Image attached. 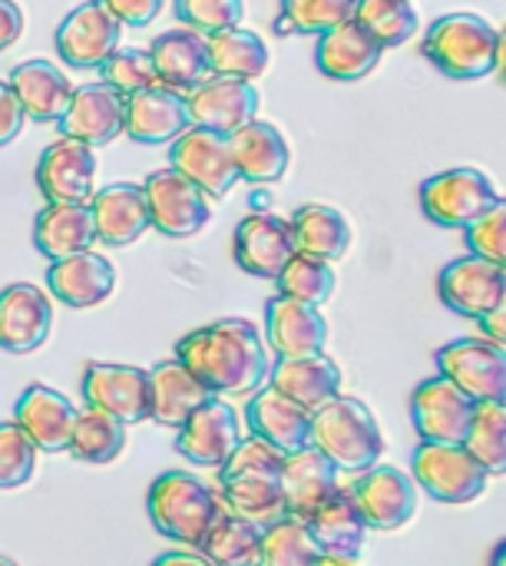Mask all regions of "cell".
<instances>
[{
    "mask_svg": "<svg viewBox=\"0 0 506 566\" xmlns=\"http://www.w3.org/2000/svg\"><path fill=\"white\" fill-rule=\"evenodd\" d=\"M143 192L149 202V226L169 239H189L202 232L212 216L209 196L172 166L149 172Z\"/></svg>",
    "mask_w": 506,
    "mask_h": 566,
    "instance_id": "ba28073f",
    "label": "cell"
},
{
    "mask_svg": "<svg viewBox=\"0 0 506 566\" xmlns=\"http://www.w3.org/2000/svg\"><path fill=\"white\" fill-rule=\"evenodd\" d=\"M494 73L506 83V23L497 30V63H494Z\"/></svg>",
    "mask_w": 506,
    "mask_h": 566,
    "instance_id": "6f0895ef",
    "label": "cell"
},
{
    "mask_svg": "<svg viewBox=\"0 0 506 566\" xmlns=\"http://www.w3.org/2000/svg\"><path fill=\"white\" fill-rule=\"evenodd\" d=\"M146 511H149L152 527L162 537H169L176 544L199 547L202 537L209 534V527L225 511V504H222L219 491L202 484L196 474L166 471L149 484Z\"/></svg>",
    "mask_w": 506,
    "mask_h": 566,
    "instance_id": "3957f363",
    "label": "cell"
},
{
    "mask_svg": "<svg viewBox=\"0 0 506 566\" xmlns=\"http://www.w3.org/2000/svg\"><path fill=\"white\" fill-rule=\"evenodd\" d=\"M196 551L212 566H259L262 527L222 511L219 521L209 527V534L202 537V544Z\"/></svg>",
    "mask_w": 506,
    "mask_h": 566,
    "instance_id": "ab89813d",
    "label": "cell"
},
{
    "mask_svg": "<svg viewBox=\"0 0 506 566\" xmlns=\"http://www.w3.org/2000/svg\"><path fill=\"white\" fill-rule=\"evenodd\" d=\"M96 179L93 146L60 136L36 159V186L46 202H89Z\"/></svg>",
    "mask_w": 506,
    "mask_h": 566,
    "instance_id": "e0dca14e",
    "label": "cell"
},
{
    "mask_svg": "<svg viewBox=\"0 0 506 566\" xmlns=\"http://www.w3.org/2000/svg\"><path fill=\"white\" fill-rule=\"evenodd\" d=\"M123 126H126V96H119L106 83H86L73 90V99L60 116V133L93 149L113 143L123 133Z\"/></svg>",
    "mask_w": 506,
    "mask_h": 566,
    "instance_id": "ffe728a7",
    "label": "cell"
},
{
    "mask_svg": "<svg viewBox=\"0 0 506 566\" xmlns=\"http://www.w3.org/2000/svg\"><path fill=\"white\" fill-rule=\"evenodd\" d=\"M471 255H481L506 272V199L500 196L474 226L464 229Z\"/></svg>",
    "mask_w": 506,
    "mask_h": 566,
    "instance_id": "f907efd6",
    "label": "cell"
},
{
    "mask_svg": "<svg viewBox=\"0 0 506 566\" xmlns=\"http://www.w3.org/2000/svg\"><path fill=\"white\" fill-rule=\"evenodd\" d=\"M232 255L235 265L255 279H278V272L295 255V239L288 219L275 212H252L235 226L232 235Z\"/></svg>",
    "mask_w": 506,
    "mask_h": 566,
    "instance_id": "2e32d148",
    "label": "cell"
},
{
    "mask_svg": "<svg viewBox=\"0 0 506 566\" xmlns=\"http://www.w3.org/2000/svg\"><path fill=\"white\" fill-rule=\"evenodd\" d=\"M285 454L262 438H242L232 458L219 468V481L229 478H282Z\"/></svg>",
    "mask_w": 506,
    "mask_h": 566,
    "instance_id": "c3c4849f",
    "label": "cell"
},
{
    "mask_svg": "<svg viewBox=\"0 0 506 566\" xmlns=\"http://www.w3.org/2000/svg\"><path fill=\"white\" fill-rule=\"evenodd\" d=\"M205 40H209V63L215 76H235L252 83L268 70V43L249 27H229L209 33Z\"/></svg>",
    "mask_w": 506,
    "mask_h": 566,
    "instance_id": "8d00e7d4",
    "label": "cell"
},
{
    "mask_svg": "<svg viewBox=\"0 0 506 566\" xmlns=\"http://www.w3.org/2000/svg\"><path fill=\"white\" fill-rule=\"evenodd\" d=\"M325 554L315 544L305 521L282 517L262 531V557L259 566H321Z\"/></svg>",
    "mask_w": 506,
    "mask_h": 566,
    "instance_id": "60d3db41",
    "label": "cell"
},
{
    "mask_svg": "<svg viewBox=\"0 0 506 566\" xmlns=\"http://www.w3.org/2000/svg\"><path fill=\"white\" fill-rule=\"evenodd\" d=\"M13 86L23 113L36 123H60L73 99V83L63 76V70L50 60H27L17 63L7 76Z\"/></svg>",
    "mask_w": 506,
    "mask_h": 566,
    "instance_id": "836d02e7",
    "label": "cell"
},
{
    "mask_svg": "<svg viewBox=\"0 0 506 566\" xmlns=\"http://www.w3.org/2000/svg\"><path fill=\"white\" fill-rule=\"evenodd\" d=\"M358 0H282L278 33L285 36H321L348 20H355Z\"/></svg>",
    "mask_w": 506,
    "mask_h": 566,
    "instance_id": "b9f144b4",
    "label": "cell"
},
{
    "mask_svg": "<svg viewBox=\"0 0 506 566\" xmlns=\"http://www.w3.org/2000/svg\"><path fill=\"white\" fill-rule=\"evenodd\" d=\"M80 391L89 408L113 415L126 428L149 421V371L136 365L89 361L83 368Z\"/></svg>",
    "mask_w": 506,
    "mask_h": 566,
    "instance_id": "30bf717a",
    "label": "cell"
},
{
    "mask_svg": "<svg viewBox=\"0 0 506 566\" xmlns=\"http://www.w3.org/2000/svg\"><path fill=\"white\" fill-rule=\"evenodd\" d=\"M229 153H232L239 179L255 182V186L282 179L288 169V159H292V149H288V139L282 136V129L259 116L252 123L239 126L235 133H229Z\"/></svg>",
    "mask_w": 506,
    "mask_h": 566,
    "instance_id": "4316f807",
    "label": "cell"
},
{
    "mask_svg": "<svg viewBox=\"0 0 506 566\" xmlns=\"http://www.w3.org/2000/svg\"><path fill=\"white\" fill-rule=\"evenodd\" d=\"M500 199L494 179L474 166L444 169L421 182V212L441 229L474 226Z\"/></svg>",
    "mask_w": 506,
    "mask_h": 566,
    "instance_id": "5b68a950",
    "label": "cell"
},
{
    "mask_svg": "<svg viewBox=\"0 0 506 566\" xmlns=\"http://www.w3.org/2000/svg\"><path fill=\"white\" fill-rule=\"evenodd\" d=\"M321 566H358V564H351V560H331V557H325V560H321Z\"/></svg>",
    "mask_w": 506,
    "mask_h": 566,
    "instance_id": "91938a15",
    "label": "cell"
},
{
    "mask_svg": "<svg viewBox=\"0 0 506 566\" xmlns=\"http://www.w3.org/2000/svg\"><path fill=\"white\" fill-rule=\"evenodd\" d=\"M23 119H27V113H23L13 86L7 80H0V146H7V143H13L20 136Z\"/></svg>",
    "mask_w": 506,
    "mask_h": 566,
    "instance_id": "f5cc1de1",
    "label": "cell"
},
{
    "mask_svg": "<svg viewBox=\"0 0 506 566\" xmlns=\"http://www.w3.org/2000/svg\"><path fill=\"white\" fill-rule=\"evenodd\" d=\"M219 497L229 514L252 521L262 531L288 517L282 478H229V481H219Z\"/></svg>",
    "mask_w": 506,
    "mask_h": 566,
    "instance_id": "74e56055",
    "label": "cell"
},
{
    "mask_svg": "<svg viewBox=\"0 0 506 566\" xmlns=\"http://www.w3.org/2000/svg\"><path fill=\"white\" fill-rule=\"evenodd\" d=\"M245 421L255 438L268 441L282 454H292L312 444V411L272 385L255 391V398L245 408Z\"/></svg>",
    "mask_w": 506,
    "mask_h": 566,
    "instance_id": "7402d4cb",
    "label": "cell"
},
{
    "mask_svg": "<svg viewBox=\"0 0 506 566\" xmlns=\"http://www.w3.org/2000/svg\"><path fill=\"white\" fill-rule=\"evenodd\" d=\"M381 53L384 46L358 20H348L318 36L315 63L328 80L355 83V80H365L381 63Z\"/></svg>",
    "mask_w": 506,
    "mask_h": 566,
    "instance_id": "f1b7e54d",
    "label": "cell"
},
{
    "mask_svg": "<svg viewBox=\"0 0 506 566\" xmlns=\"http://www.w3.org/2000/svg\"><path fill=\"white\" fill-rule=\"evenodd\" d=\"M89 209L96 222V242L106 245H133L146 229H152L146 192L136 182H113L99 189L89 199Z\"/></svg>",
    "mask_w": 506,
    "mask_h": 566,
    "instance_id": "f546056e",
    "label": "cell"
},
{
    "mask_svg": "<svg viewBox=\"0 0 506 566\" xmlns=\"http://www.w3.org/2000/svg\"><path fill=\"white\" fill-rule=\"evenodd\" d=\"M491 566H506V541H500L494 547V557H491Z\"/></svg>",
    "mask_w": 506,
    "mask_h": 566,
    "instance_id": "680465c9",
    "label": "cell"
},
{
    "mask_svg": "<svg viewBox=\"0 0 506 566\" xmlns=\"http://www.w3.org/2000/svg\"><path fill=\"white\" fill-rule=\"evenodd\" d=\"M192 126L186 96L166 86H149L143 93L126 96V126L123 133L143 146H162L179 139Z\"/></svg>",
    "mask_w": 506,
    "mask_h": 566,
    "instance_id": "cb8c5ba5",
    "label": "cell"
},
{
    "mask_svg": "<svg viewBox=\"0 0 506 566\" xmlns=\"http://www.w3.org/2000/svg\"><path fill=\"white\" fill-rule=\"evenodd\" d=\"M123 27H146L159 17L166 0H99Z\"/></svg>",
    "mask_w": 506,
    "mask_h": 566,
    "instance_id": "816d5d0a",
    "label": "cell"
},
{
    "mask_svg": "<svg viewBox=\"0 0 506 566\" xmlns=\"http://www.w3.org/2000/svg\"><path fill=\"white\" fill-rule=\"evenodd\" d=\"M46 289L66 308H93V305H103L113 295L116 272L103 255L76 252V255L56 259L46 269Z\"/></svg>",
    "mask_w": 506,
    "mask_h": 566,
    "instance_id": "83f0119b",
    "label": "cell"
},
{
    "mask_svg": "<svg viewBox=\"0 0 506 566\" xmlns=\"http://www.w3.org/2000/svg\"><path fill=\"white\" fill-rule=\"evenodd\" d=\"M152 566H212L199 551L192 554V551H169V554H162L159 560Z\"/></svg>",
    "mask_w": 506,
    "mask_h": 566,
    "instance_id": "9f6ffc18",
    "label": "cell"
},
{
    "mask_svg": "<svg viewBox=\"0 0 506 566\" xmlns=\"http://www.w3.org/2000/svg\"><path fill=\"white\" fill-rule=\"evenodd\" d=\"M268 385L298 401L308 411H318L331 398L341 395V368L328 352L318 355H302V358H278L268 368Z\"/></svg>",
    "mask_w": 506,
    "mask_h": 566,
    "instance_id": "4dcf8cb0",
    "label": "cell"
},
{
    "mask_svg": "<svg viewBox=\"0 0 506 566\" xmlns=\"http://www.w3.org/2000/svg\"><path fill=\"white\" fill-rule=\"evenodd\" d=\"M96 242V222L89 202H46L33 222V245L50 262L89 252Z\"/></svg>",
    "mask_w": 506,
    "mask_h": 566,
    "instance_id": "d6a6232c",
    "label": "cell"
},
{
    "mask_svg": "<svg viewBox=\"0 0 506 566\" xmlns=\"http://www.w3.org/2000/svg\"><path fill=\"white\" fill-rule=\"evenodd\" d=\"M265 335L278 358L318 355L328 345V322L315 305L272 295L265 305Z\"/></svg>",
    "mask_w": 506,
    "mask_h": 566,
    "instance_id": "44dd1931",
    "label": "cell"
},
{
    "mask_svg": "<svg viewBox=\"0 0 506 566\" xmlns=\"http://www.w3.org/2000/svg\"><path fill=\"white\" fill-rule=\"evenodd\" d=\"M275 285H278V295L318 308V305H325V302L335 295V269H331V262H325V259L295 252V255L288 259V265L278 272Z\"/></svg>",
    "mask_w": 506,
    "mask_h": 566,
    "instance_id": "f6af8a7d",
    "label": "cell"
},
{
    "mask_svg": "<svg viewBox=\"0 0 506 566\" xmlns=\"http://www.w3.org/2000/svg\"><path fill=\"white\" fill-rule=\"evenodd\" d=\"M36 471V444L13 424H0V491L23 488Z\"/></svg>",
    "mask_w": 506,
    "mask_h": 566,
    "instance_id": "7dc6e473",
    "label": "cell"
},
{
    "mask_svg": "<svg viewBox=\"0 0 506 566\" xmlns=\"http://www.w3.org/2000/svg\"><path fill=\"white\" fill-rule=\"evenodd\" d=\"M421 53L451 80H481L497 63V27L481 13H447L428 27Z\"/></svg>",
    "mask_w": 506,
    "mask_h": 566,
    "instance_id": "277c9868",
    "label": "cell"
},
{
    "mask_svg": "<svg viewBox=\"0 0 506 566\" xmlns=\"http://www.w3.org/2000/svg\"><path fill=\"white\" fill-rule=\"evenodd\" d=\"M0 566H17V564H13L10 557H3V554H0Z\"/></svg>",
    "mask_w": 506,
    "mask_h": 566,
    "instance_id": "94428289",
    "label": "cell"
},
{
    "mask_svg": "<svg viewBox=\"0 0 506 566\" xmlns=\"http://www.w3.org/2000/svg\"><path fill=\"white\" fill-rule=\"evenodd\" d=\"M474 411L477 401L441 375L421 381L411 395V421L428 444H464Z\"/></svg>",
    "mask_w": 506,
    "mask_h": 566,
    "instance_id": "8fae6325",
    "label": "cell"
},
{
    "mask_svg": "<svg viewBox=\"0 0 506 566\" xmlns=\"http://www.w3.org/2000/svg\"><path fill=\"white\" fill-rule=\"evenodd\" d=\"M53 325L50 295L30 282H13L0 292V348L10 355L36 352Z\"/></svg>",
    "mask_w": 506,
    "mask_h": 566,
    "instance_id": "d6986e66",
    "label": "cell"
},
{
    "mask_svg": "<svg viewBox=\"0 0 506 566\" xmlns=\"http://www.w3.org/2000/svg\"><path fill=\"white\" fill-rule=\"evenodd\" d=\"M186 109H189L192 126L229 136L259 116V90L249 80L212 73L205 83L186 93Z\"/></svg>",
    "mask_w": 506,
    "mask_h": 566,
    "instance_id": "9a60e30c",
    "label": "cell"
},
{
    "mask_svg": "<svg viewBox=\"0 0 506 566\" xmlns=\"http://www.w3.org/2000/svg\"><path fill=\"white\" fill-rule=\"evenodd\" d=\"M209 398L215 395L196 381V375L179 358L149 368V421L159 428H182V421Z\"/></svg>",
    "mask_w": 506,
    "mask_h": 566,
    "instance_id": "1f68e13d",
    "label": "cell"
},
{
    "mask_svg": "<svg viewBox=\"0 0 506 566\" xmlns=\"http://www.w3.org/2000/svg\"><path fill=\"white\" fill-rule=\"evenodd\" d=\"M341 491L338 484V468L315 451L312 444L302 451L285 454L282 464V494H285V511L295 521H308L321 504H328Z\"/></svg>",
    "mask_w": 506,
    "mask_h": 566,
    "instance_id": "603a6c76",
    "label": "cell"
},
{
    "mask_svg": "<svg viewBox=\"0 0 506 566\" xmlns=\"http://www.w3.org/2000/svg\"><path fill=\"white\" fill-rule=\"evenodd\" d=\"M312 448L321 451L338 471L365 474L381 464L388 444L371 408L358 398L338 395L312 411Z\"/></svg>",
    "mask_w": 506,
    "mask_h": 566,
    "instance_id": "7a4b0ae2",
    "label": "cell"
},
{
    "mask_svg": "<svg viewBox=\"0 0 506 566\" xmlns=\"http://www.w3.org/2000/svg\"><path fill=\"white\" fill-rule=\"evenodd\" d=\"M76 408L70 405L66 395L46 388V385H30L13 408V424L36 444L43 454L66 451L70 434H73Z\"/></svg>",
    "mask_w": 506,
    "mask_h": 566,
    "instance_id": "d4e9b609",
    "label": "cell"
},
{
    "mask_svg": "<svg viewBox=\"0 0 506 566\" xmlns=\"http://www.w3.org/2000/svg\"><path fill=\"white\" fill-rule=\"evenodd\" d=\"M23 33V10L17 0H0V50L13 46Z\"/></svg>",
    "mask_w": 506,
    "mask_h": 566,
    "instance_id": "db71d44e",
    "label": "cell"
},
{
    "mask_svg": "<svg viewBox=\"0 0 506 566\" xmlns=\"http://www.w3.org/2000/svg\"><path fill=\"white\" fill-rule=\"evenodd\" d=\"M239 441V415L222 398H209L182 421V428H176V451L196 468H222Z\"/></svg>",
    "mask_w": 506,
    "mask_h": 566,
    "instance_id": "4fadbf2b",
    "label": "cell"
},
{
    "mask_svg": "<svg viewBox=\"0 0 506 566\" xmlns=\"http://www.w3.org/2000/svg\"><path fill=\"white\" fill-rule=\"evenodd\" d=\"M345 491L355 501V507L361 511L368 531L391 534V531L408 527V521L418 514L414 478H408L404 471L388 468V464H375L371 471L358 474V481Z\"/></svg>",
    "mask_w": 506,
    "mask_h": 566,
    "instance_id": "9c48e42d",
    "label": "cell"
},
{
    "mask_svg": "<svg viewBox=\"0 0 506 566\" xmlns=\"http://www.w3.org/2000/svg\"><path fill=\"white\" fill-rule=\"evenodd\" d=\"M464 448L491 478H506V401L477 405Z\"/></svg>",
    "mask_w": 506,
    "mask_h": 566,
    "instance_id": "ee69618b",
    "label": "cell"
},
{
    "mask_svg": "<svg viewBox=\"0 0 506 566\" xmlns=\"http://www.w3.org/2000/svg\"><path fill=\"white\" fill-rule=\"evenodd\" d=\"M169 166L179 169L189 182H196L209 199L229 196V189L239 182V172L229 153V136H219L202 126H189L179 139H172Z\"/></svg>",
    "mask_w": 506,
    "mask_h": 566,
    "instance_id": "7c38bea8",
    "label": "cell"
},
{
    "mask_svg": "<svg viewBox=\"0 0 506 566\" xmlns=\"http://www.w3.org/2000/svg\"><path fill=\"white\" fill-rule=\"evenodd\" d=\"M305 524H308V531H312V537H315V544L321 547L325 557L358 564V557L365 551L368 524H365L361 511L355 507V501L348 497L345 488L328 504H321Z\"/></svg>",
    "mask_w": 506,
    "mask_h": 566,
    "instance_id": "e575fe53",
    "label": "cell"
},
{
    "mask_svg": "<svg viewBox=\"0 0 506 566\" xmlns=\"http://www.w3.org/2000/svg\"><path fill=\"white\" fill-rule=\"evenodd\" d=\"M288 226H292L295 252L338 262L351 249V226L335 206H321V202L298 206Z\"/></svg>",
    "mask_w": 506,
    "mask_h": 566,
    "instance_id": "d590c367",
    "label": "cell"
},
{
    "mask_svg": "<svg viewBox=\"0 0 506 566\" xmlns=\"http://www.w3.org/2000/svg\"><path fill=\"white\" fill-rule=\"evenodd\" d=\"M126 448V424L116 421L113 415L99 408H83L76 411L73 434L66 444V454L80 464H113Z\"/></svg>",
    "mask_w": 506,
    "mask_h": 566,
    "instance_id": "f35d334b",
    "label": "cell"
},
{
    "mask_svg": "<svg viewBox=\"0 0 506 566\" xmlns=\"http://www.w3.org/2000/svg\"><path fill=\"white\" fill-rule=\"evenodd\" d=\"M411 474L418 491L431 494L441 504H474L484 497L491 474L464 444H428L411 458Z\"/></svg>",
    "mask_w": 506,
    "mask_h": 566,
    "instance_id": "8992f818",
    "label": "cell"
},
{
    "mask_svg": "<svg viewBox=\"0 0 506 566\" xmlns=\"http://www.w3.org/2000/svg\"><path fill=\"white\" fill-rule=\"evenodd\" d=\"M355 20L384 50L408 43L418 33V27H421V17H418L411 0H358L355 3Z\"/></svg>",
    "mask_w": 506,
    "mask_h": 566,
    "instance_id": "7bdbcfd3",
    "label": "cell"
},
{
    "mask_svg": "<svg viewBox=\"0 0 506 566\" xmlns=\"http://www.w3.org/2000/svg\"><path fill=\"white\" fill-rule=\"evenodd\" d=\"M119 36L123 23L99 0H83L60 20L56 50L76 70H99V63L119 46Z\"/></svg>",
    "mask_w": 506,
    "mask_h": 566,
    "instance_id": "5bb4252c",
    "label": "cell"
},
{
    "mask_svg": "<svg viewBox=\"0 0 506 566\" xmlns=\"http://www.w3.org/2000/svg\"><path fill=\"white\" fill-rule=\"evenodd\" d=\"M159 86L176 90V93H189L199 83H205L212 76V63H209V40L189 27L159 33L149 46Z\"/></svg>",
    "mask_w": 506,
    "mask_h": 566,
    "instance_id": "484cf974",
    "label": "cell"
},
{
    "mask_svg": "<svg viewBox=\"0 0 506 566\" xmlns=\"http://www.w3.org/2000/svg\"><path fill=\"white\" fill-rule=\"evenodd\" d=\"M481 328H484V338H491V342H497V345L506 348V285L500 302L481 318Z\"/></svg>",
    "mask_w": 506,
    "mask_h": 566,
    "instance_id": "11a10c76",
    "label": "cell"
},
{
    "mask_svg": "<svg viewBox=\"0 0 506 566\" xmlns=\"http://www.w3.org/2000/svg\"><path fill=\"white\" fill-rule=\"evenodd\" d=\"M176 358L215 398L252 395L268 378V352L259 328L245 318H219L176 342Z\"/></svg>",
    "mask_w": 506,
    "mask_h": 566,
    "instance_id": "6da1fadb",
    "label": "cell"
},
{
    "mask_svg": "<svg viewBox=\"0 0 506 566\" xmlns=\"http://www.w3.org/2000/svg\"><path fill=\"white\" fill-rule=\"evenodd\" d=\"M176 17L182 27L209 36L229 27H242L245 3L242 0H176Z\"/></svg>",
    "mask_w": 506,
    "mask_h": 566,
    "instance_id": "681fc988",
    "label": "cell"
},
{
    "mask_svg": "<svg viewBox=\"0 0 506 566\" xmlns=\"http://www.w3.org/2000/svg\"><path fill=\"white\" fill-rule=\"evenodd\" d=\"M99 83L113 86L119 96H133L143 93L149 86H159L156 66L149 50L139 46H116L103 63H99Z\"/></svg>",
    "mask_w": 506,
    "mask_h": 566,
    "instance_id": "bcb514c9",
    "label": "cell"
},
{
    "mask_svg": "<svg viewBox=\"0 0 506 566\" xmlns=\"http://www.w3.org/2000/svg\"><path fill=\"white\" fill-rule=\"evenodd\" d=\"M506 272L500 265L481 259V255H464L454 259L451 265H444L441 279H438V292L441 302L464 318L481 322L504 295Z\"/></svg>",
    "mask_w": 506,
    "mask_h": 566,
    "instance_id": "ac0fdd59",
    "label": "cell"
},
{
    "mask_svg": "<svg viewBox=\"0 0 506 566\" xmlns=\"http://www.w3.org/2000/svg\"><path fill=\"white\" fill-rule=\"evenodd\" d=\"M438 375L457 385L471 401H506V348L491 338H457L438 355Z\"/></svg>",
    "mask_w": 506,
    "mask_h": 566,
    "instance_id": "52a82bcc",
    "label": "cell"
}]
</instances>
